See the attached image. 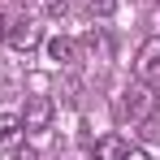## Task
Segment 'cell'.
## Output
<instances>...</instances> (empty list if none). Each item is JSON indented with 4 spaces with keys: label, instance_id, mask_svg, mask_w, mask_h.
I'll list each match as a JSON object with an SVG mask.
<instances>
[{
    "label": "cell",
    "instance_id": "7c38bea8",
    "mask_svg": "<svg viewBox=\"0 0 160 160\" xmlns=\"http://www.w3.org/2000/svg\"><path fill=\"white\" fill-rule=\"evenodd\" d=\"M121 160H147V152H126Z\"/></svg>",
    "mask_w": 160,
    "mask_h": 160
},
{
    "label": "cell",
    "instance_id": "5bb4252c",
    "mask_svg": "<svg viewBox=\"0 0 160 160\" xmlns=\"http://www.w3.org/2000/svg\"><path fill=\"white\" fill-rule=\"evenodd\" d=\"M18 160H39V156H35V152H26V147H22V152H18Z\"/></svg>",
    "mask_w": 160,
    "mask_h": 160
},
{
    "label": "cell",
    "instance_id": "30bf717a",
    "mask_svg": "<svg viewBox=\"0 0 160 160\" xmlns=\"http://www.w3.org/2000/svg\"><path fill=\"white\" fill-rule=\"evenodd\" d=\"M87 52H91V56H100V61H108V52H112V48H108V39H104V35H95V30H91V35H87Z\"/></svg>",
    "mask_w": 160,
    "mask_h": 160
},
{
    "label": "cell",
    "instance_id": "3957f363",
    "mask_svg": "<svg viewBox=\"0 0 160 160\" xmlns=\"http://www.w3.org/2000/svg\"><path fill=\"white\" fill-rule=\"evenodd\" d=\"M52 117H56V104L48 100V95H30L26 112H22V126H26V134H39V130L52 126Z\"/></svg>",
    "mask_w": 160,
    "mask_h": 160
},
{
    "label": "cell",
    "instance_id": "8992f818",
    "mask_svg": "<svg viewBox=\"0 0 160 160\" xmlns=\"http://www.w3.org/2000/svg\"><path fill=\"white\" fill-rule=\"evenodd\" d=\"M48 56H52L56 65H74V56H78V43H74V39H65V35H56L52 43H48Z\"/></svg>",
    "mask_w": 160,
    "mask_h": 160
},
{
    "label": "cell",
    "instance_id": "7a4b0ae2",
    "mask_svg": "<svg viewBox=\"0 0 160 160\" xmlns=\"http://www.w3.org/2000/svg\"><path fill=\"white\" fill-rule=\"evenodd\" d=\"M152 100H156V91H152V82H134L126 87V95H121V117H134V121H143L147 112H152Z\"/></svg>",
    "mask_w": 160,
    "mask_h": 160
},
{
    "label": "cell",
    "instance_id": "ba28073f",
    "mask_svg": "<svg viewBox=\"0 0 160 160\" xmlns=\"http://www.w3.org/2000/svg\"><path fill=\"white\" fill-rule=\"evenodd\" d=\"M138 138H143L147 147H160V112H147V117L138 121Z\"/></svg>",
    "mask_w": 160,
    "mask_h": 160
},
{
    "label": "cell",
    "instance_id": "9c48e42d",
    "mask_svg": "<svg viewBox=\"0 0 160 160\" xmlns=\"http://www.w3.org/2000/svg\"><path fill=\"white\" fill-rule=\"evenodd\" d=\"M82 9H87L91 18H112V13H117V0H82Z\"/></svg>",
    "mask_w": 160,
    "mask_h": 160
},
{
    "label": "cell",
    "instance_id": "6da1fadb",
    "mask_svg": "<svg viewBox=\"0 0 160 160\" xmlns=\"http://www.w3.org/2000/svg\"><path fill=\"white\" fill-rule=\"evenodd\" d=\"M134 82H160V35L143 39L138 52H134Z\"/></svg>",
    "mask_w": 160,
    "mask_h": 160
},
{
    "label": "cell",
    "instance_id": "5b68a950",
    "mask_svg": "<svg viewBox=\"0 0 160 160\" xmlns=\"http://www.w3.org/2000/svg\"><path fill=\"white\" fill-rule=\"evenodd\" d=\"M26 138V126H22V117H13V112H0V147H18Z\"/></svg>",
    "mask_w": 160,
    "mask_h": 160
},
{
    "label": "cell",
    "instance_id": "8fae6325",
    "mask_svg": "<svg viewBox=\"0 0 160 160\" xmlns=\"http://www.w3.org/2000/svg\"><path fill=\"white\" fill-rule=\"evenodd\" d=\"M65 9H69V0H43V13L48 18H65Z\"/></svg>",
    "mask_w": 160,
    "mask_h": 160
},
{
    "label": "cell",
    "instance_id": "4fadbf2b",
    "mask_svg": "<svg viewBox=\"0 0 160 160\" xmlns=\"http://www.w3.org/2000/svg\"><path fill=\"white\" fill-rule=\"evenodd\" d=\"M9 35V22H4V9H0V39Z\"/></svg>",
    "mask_w": 160,
    "mask_h": 160
},
{
    "label": "cell",
    "instance_id": "277c9868",
    "mask_svg": "<svg viewBox=\"0 0 160 160\" xmlns=\"http://www.w3.org/2000/svg\"><path fill=\"white\" fill-rule=\"evenodd\" d=\"M4 39H9V43H13V48H18V52H35V48H39V43H43V30L35 26V22H13V26H9V35H4Z\"/></svg>",
    "mask_w": 160,
    "mask_h": 160
},
{
    "label": "cell",
    "instance_id": "52a82bcc",
    "mask_svg": "<svg viewBox=\"0 0 160 160\" xmlns=\"http://www.w3.org/2000/svg\"><path fill=\"white\" fill-rule=\"evenodd\" d=\"M126 152H130V147H126V138H117V134H104V138L95 143V160H121Z\"/></svg>",
    "mask_w": 160,
    "mask_h": 160
}]
</instances>
